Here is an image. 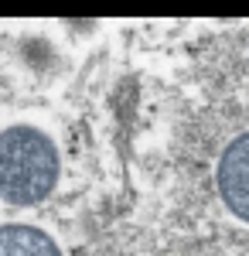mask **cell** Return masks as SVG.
Segmentation results:
<instances>
[{
    "instance_id": "3",
    "label": "cell",
    "mask_w": 249,
    "mask_h": 256,
    "mask_svg": "<svg viewBox=\"0 0 249 256\" xmlns=\"http://www.w3.org/2000/svg\"><path fill=\"white\" fill-rule=\"evenodd\" d=\"M0 256H62L55 239L34 226H0Z\"/></svg>"
},
{
    "instance_id": "2",
    "label": "cell",
    "mask_w": 249,
    "mask_h": 256,
    "mask_svg": "<svg viewBox=\"0 0 249 256\" xmlns=\"http://www.w3.org/2000/svg\"><path fill=\"white\" fill-rule=\"evenodd\" d=\"M246 144H249V137L239 134L236 144H229L222 164H218V192H222L226 205L239 218L249 216V205H246Z\"/></svg>"
},
{
    "instance_id": "1",
    "label": "cell",
    "mask_w": 249,
    "mask_h": 256,
    "mask_svg": "<svg viewBox=\"0 0 249 256\" xmlns=\"http://www.w3.org/2000/svg\"><path fill=\"white\" fill-rule=\"evenodd\" d=\"M58 184V150L38 126H7L0 134V198L31 208L41 205Z\"/></svg>"
}]
</instances>
